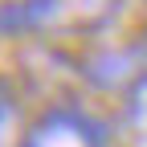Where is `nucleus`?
I'll return each instance as SVG.
<instances>
[{
    "label": "nucleus",
    "mask_w": 147,
    "mask_h": 147,
    "mask_svg": "<svg viewBox=\"0 0 147 147\" xmlns=\"http://www.w3.org/2000/svg\"><path fill=\"white\" fill-rule=\"evenodd\" d=\"M16 147H106V135L86 110L53 106L21 135Z\"/></svg>",
    "instance_id": "obj_2"
},
{
    "label": "nucleus",
    "mask_w": 147,
    "mask_h": 147,
    "mask_svg": "<svg viewBox=\"0 0 147 147\" xmlns=\"http://www.w3.org/2000/svg\"><path fill=\"white\" fill-rule=\"evenodd\" d=\"M12 115H16V86L0 74V127H4Z\"/></svg>",
    "instance_id": "obj_4"
},
{
    "label": "nucleus",
    "mask_w": 147,
    "mask_h": 147,
    "mask_svg": "<svg viewBox=\"0 0 147 147\" xmlns=\"http://www.w3.org/2000/svg\"><path fill=\"white\" fill-rule=\"evenodd\" d=\"M82 78L102 94H123L147 78V57L139 45H106L82 61Z\"/></svg>",
    "instance_id": "obj_3"
},
{
    "label": "nucleus",
    "mask_w": 147,
    "mask_h": 147,
    "mask_svg": "<svg viewBox=\"0 0 147 147\" xmlns=\"http://www.w3.org/2000/svg\"><path fill=\"white\" fill-rule=\"evenodd\" d=\"M139 49H143V57H147V29H143V41H139Z\"/></svg>",
    "instance_id": "obj_5"
},
{
    "label": "nucleus",
    "mask_w": 147,
    "mask_h": 147,
    "mask_svg": "<svg viewBox=\"0 0 147 147\" xmlns=\"http://www.w3.org/2000/svg\"><path fill=\"white\" fill-rule=\"evenodd\" d=\"M115 8L119 0H0V37L98 33Z\"/></svg>",
    "instance_id": "obj_1"
}]
</instances>
